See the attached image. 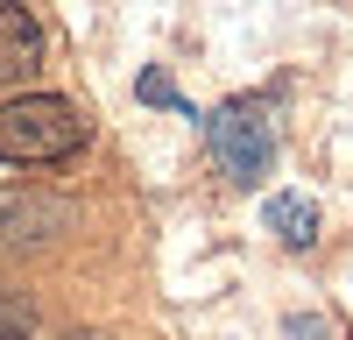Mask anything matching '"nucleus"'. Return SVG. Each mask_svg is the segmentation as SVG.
Returning a JSON list of instances; mask_svg holds the SVG:
<instances>
[{
  "label": "nucleus",
  "mask_w": 353,
  "mask_h": 340,
  "mask_svg": "<svg viewBox=\"0 0 353 340\" xmlns=\"http://www.w3.org/2000/svg\"><path fill=\"white\" fill-rule=\"evenodd\" d=\"M269 227H276L290 248H311L318 241V213L304 206V198H269Z\"/></svg>",
  "instance_id": "5"
},
{
  "label": "nucleus",
  "mask_w": 353,
  "mask_h": 340,
  "mask_svg": "<svg viewBox=\"0 0 353 340\" xmlns=\"http://www.w3.org/2000/svg\"><path fill=\"white\" fill-rule=\"evenodd\" d=\"M64 227V206L36 191H0V248H28V241H50Z\"/></svg>",
  "instance_id": "3"
},
{
  "label": "nucleus",
  "mask_w": 353,
  "mask_h": 340,
  "mask_svg": "<svg viewBox=\"0 0 353 340\" xmlns=\"http://www.w3.org/2000/svg\"><path fill=\"white\" fill-rule=\"evenodd\" d=\"M85 142V121L57 93H21L0 100V163H57Z\"/></svg>",
  "instance_id": "1"
},
{
  "label": "nucleus",
  "mask_w": 353,
  "mask_h": 340,
  "mask_svg": "<svg viewBox=\"0 0 353 340\" xmlns=\"http://www.w3.org/2000/svg\"><path fill=\"white\" fill-rule=\"evenodd\" d=\"M205 135H212V156L226 163V178H241V185H254L261 170L276 163V128H269V113L254 100H226L212 121H205Z\"/></svg>",
  "instance_id": "2"
},
{
  "label": "nucleus",
  "mask_w": 353,
  "mask_h": 340,
  "mask_svg": "<svg viewBox=\"0 0 353 340\" xmlns=\"http://www.w3.org/2000/svg\"><path fill=\"white\" fill-rule=\"evenodd\" d=\"M28 326H36V305H28L21 291H0V340H21Z\"/></svg>",
  "instance_id": "6"
},
{
  "label": "nucleus",
  "mask_w": 353,
  "mask_h": 340,
  "mask_svg": "<svg viewBox=\"0 0 353 340\" xmlns=\"http://www.w3.org/2000/svg\"><path fill=\"white\" fill-rule=\"evenodd\" d=\"M43 64V28L21 0H0V85H14Z\"/></svg>",
  "instance_id": "4"
},
{
  "label": "nucleus",
  "mask_w": 353,
  "mask_h": 340,
  "mask_svg": "<svg viewBox=\"0 0 353 340\" xmlns=\"http://www.w3.org/2000/svg\"><path fill=\"white\" fill-rule=\"evenodd\" d=\"M64 340H92V333H64Z\"/></svg>",
  "instance_id": "7"
}]
</instances>
